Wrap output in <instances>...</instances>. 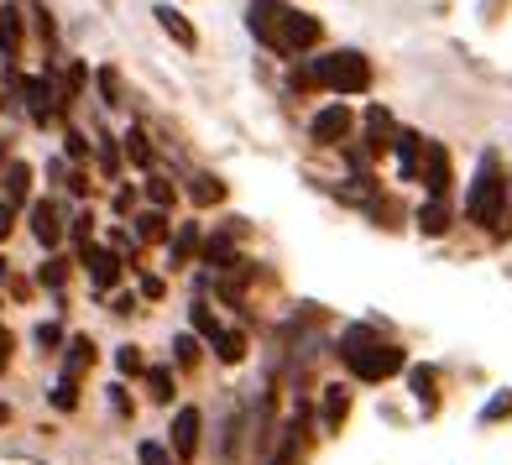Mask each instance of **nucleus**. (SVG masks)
Returning a JSON list of instances; mask_svg holds the SVG:
<instances>
[{"mask_svg": "<svg viewBox=\"0 0 512 465\" xmlns=\"http://www.w3.org/2000/svg\"><path fill=\"white\" fill-rule=\"evenodd\" d=\"M37 283H42V288H63V283H68V262H63V257H48V262L37 267Z\"/></svg>", "mask_w": 512, "mask_h": 465, "instance_id": "cd10ccee", "label": "nucleus"}, {"mask_svg": "<svg viewBox=\"0 0 512 465\" xmlns=\"http://www.w3.org/2000/svg\"><path fill=\"white\" fill-rule=\"evenodd\" d=\"M298 455H304V413H293V424L283 434V445H277L272 465H298Z\"/></svg>", "mask_w": 512, "mask_h": 465, "instance_id": "a211bd4d", "label": "nucleus"}, {"mask_svg": "<svg viewBox=\"0 0 512 465\" xmlns=\"http://www.w3.org/2000/svg\"><path fill=\"white\" fill-rule=\"evenodd\" d=\"M351 126H356L351 105H330V110H319L314 121H309V136H314L319 147H340L345 136H351Z\"/></svg>", "mask_w": 512, "mask_h": 465, "instance_id": "6e6552de", "label": "nucleus"}, {"mask_svg": "<svg viewBox=\"0 0 512 465\" xmlns=\"http://www.w3.org/2000/svg\"><path fill=\"white\" fill-rule=\"evenodd\" d=\"M147 199H152V209H162V215H168V209H173V183L152 178V183H147Z\"/></svg>", "mask_w": 512, "mask_h": 465, "instance_id": "2f4dec72", "label": "nucleus"}, {"mask_svg": "<svg viewBox=\"0 0 512 465\" xmlns=\"http://www.w3.org/2000/svg\"><path fill=\"white\" fill-rule=\"evenodd\" d=\"M11 361V330H0V366Z\"/></svg>", "mask_w": 512, "mask_h": 465, "instance_id": "c03bdc74", "label": "nucleus"}, {"mask_svg": "<svg viewBox=\"0 0 512 465\" xmlns=\"http://www.w3.org/2000/svg\"><path fill=\"white\" fill-rule=\"evenodd\" d=\"M209 345H215V356H220L225 366H241V361H246V335H241V330H220Z\"/></svg>", "mask_w": 512, "mask_h": 465, "instance_id": "412c9836", "label": "nucleus"}, {"mask_svg": "<svg viewBox=\"0 0 512 465\" xmlns=\"http://www.w3.org/2000/svg\"><path fill=\"white\" fill-rule=\"evenodd\" d=\"M11 225H16V209H11L6 199H0V241H6V236H11Z\"/></svg>", "mask_w": 512, "mask_h": 465, "instance_id": "79ce46f5", "label": "nucleus"}, {"mask_svg": "<svg viewBox=\"0 0 512 465\" xmlns=\"http://www.w3.org/2000/svg\"><path fill=\"white\" fill-rule=\"evenodd\" d=\"M189 319H194V335H204V340H215V335H220V324H215V314H209L204 304H194V309H189Z\"/></svg>", "mask_w": 512, "mask_h": 465, "instance_id": "7c9ffc66", "label": "nucleus"}, {"mask_svg": "<svg viewBox=\"0 0 512 465\" xmlns=\"http://www.w3.org/2000/svg\"><path fill=\"white\" fill-rule=\"evenodd\" d=\"M136 460H142V465H178L173 450H168V445H157V439H142V445H136Z\"/></svg>", "mask_w": 512, "mask_h": 465, "instance_id": "c85d7f7f", "label": "nucleus"}, {"mask_svg": "<svg viewBox=\"0 0 512 465\" xmlns=\"http://www.w3.org/2000/svg\"><path fill=\"white\" fill-rule=\"evenodd\" d=\"M199 429H204L199 408H178V413H173V429H168V450H173V460H178V465L199 455Z\"/></svg>", "mask_w": 512, "mask_h": 465, "instance_id": "423d86ee", "label": "nucleus"}, {"mask_svg": "<svg viewBox=\"0 0 512 465\" xmlns=\"http://www.w3.org/2000/svg\"><path fill=\"white\" fill-rule=\"evenodd\" d=\"M27 194H32V168H27V162H11V168H6V204L11 209L27 204Z\"/></svg>", "mask_w": 512, "mask_h": 465, "instance_id": "aec40b11", "label": "nucleus"}, {"mask_svg": "<svg viewBox=\"0 0 512 465\" xmlns=\"http://www.w3.org/2000/svg\"><path fill=\"white\" fill-rule=\"evenodd\" d=\"M121 142H126V157L136 162V168H152V157H157V152H152V142H147V131H126Z\"/></svg>", "mask_w": 512, "mask_h": 465, "instance_id": "b1692460", "label": "nucleus"}, {"mask_svg": "<svg viewBox=\"0 0 512 465\" xmlns=\"http://www.w3.org/2000/svg\"><path fill=\"white\" fill-rule=\"evenodd\" d=\"M162 293H168V283H162V277H152V272H142V298H152V304H157Z\"/></svg>", "mask_w": 512, "mask_h": 465, "instance_id": "58836bf2", "label": "nucleus"}, {"mask_svg": "<svg viewBox=\"0 0 512 465\" xmlns=\"http://www.w3.org/2000/svg\"><path fill=\"white\" fill-rule=\"evenodd\" d=\"M68 157H74V162L89 157V136H84V131H68Z\"/></svg>", "mask_w": 512, "mask_h": 465, "instance_id": "ea45409f", "label": "nucleus"}, {"mask_svg": "<svg viewBox=\"0 0 512 465\" xmlns=\"http://www.w3.org/2000/svg\"><path fill=\"white\" fill-rule=\"evenodd\" d=\"M502 215H507V173H502V157H497V152H481L476 178H471V194H465V220L497 230Z\"/></svg>", "mask_w": 512, "mask_h": 465, "instance_id": "f03ea898", "label": "nucleus"}, {"mask_svg": "<svg viewBox=\"0 0 512 465\" xmlns=\"http://www.w3.org/2000/svg\"><path fill=\"white\" fill-rule=\"evenodd\" d=\"M424 183H429V199H450V183H455V168H450V152L445 142H429L424 147Z\"/></svg>", "mask_w": 512, "mask_h": 465, "instance_id": "1a4fd4ad", "label": "nucleus"}, {"mask_svg": "<svg viewBox=\"0 0 512 465\" xmlns=\"http://www.w3.org/2000/svg\"><path fill=\"white\" fill-rule=\"evenodd\" d=\"M319 37H324V21H319V16H309V11H288V21H283V58L319 48Z\"/></svg>", "mask_w": 512, "mask_h": 465, "instance_id": "39448f33", "label": "nucleus"}, {"mask_svg": "<svg viewBox=\"0 0 512 465\" xmlns=\"http://www.w3.org/2000/svg\"><path fill=\"white\" fill-rule=\"evenodd\" d=\"M288 0H251V11H246V27H251V37L262 42V48H272V53H283V21H288Z\"/></svg>", "mask_w": 512, "mask_h": 465, "instance_id": "20e7f679", "label": "nucleus"}, {"mask_svg": "<svg viewBox=\"0 0 512 465\" xmlns=\"http://www.w3.org/2000/svg\"><path fill=\"white\" fill-rule=\"evenodd\" d=\"M37 345H42V351H58V345H63V330H58V324H37Z\"/></svg>", "mask_w": 512, "mask_h": 465, "instance_id": "4c0bfd02", "label": "nucleus"}, {"mask_svg": "<svg viewBox=\"0 0 512 465\" xmlns=\"http://www.w3.org/2000/svg\"><path fill=\"white\" fill-rule=\"evenodd\" d=\"M6 418H11V408H6V403H0V424H6Z\"/></svg>", "mask_w": 512, "mask_h": 465, "instance_id": "a18cd8bd", "label": "nucleus"}, {"mask_svg": "<svg viewBox=\"0 0 512 465\" xmlns=\"http://www.w3.org/2000/svg\"><path fill=\"white\" fill-rule=\"evenodd\" d=\"M68 230H74V241H79V257H84V251H89V236H95V215H79V220L68 225Z\"/></svg>", "mask_w": 512, "mask_h": 465, "instance_id": "c9c22d12", "label": "nucleus"}, {"mask_svg": "<svg viewBox=\"0 0 512 465\" xmlns=\"http://www.w3.org/2000/svg\"><path fill=\"white\" fill-rule=\"evenodd\" d=\"M194 251H199V225H183L178 241H173V267H189Z\"/></svg>", "mask_w": 512, "mask_h": 465, "instance_id": "393cba45", "label": "nucleus"}, {"mask_svg": "<svg viewBox=\"0 0 512 465\" xmlns=\"http://www.w3.org/2000/svg\"><path fill=\"white\" fill-rule=\"evenodd\" d=\"M345 413H351V392H345V387H324V434H340Z\"/></svg>", "mask_w": 512, "mask_h": 465, "instance_id": "f3484780", "label": "nucleus"}, {"mask_svg": "<svg viewBox=\"0 0 512 465\" xmlns=\"http://www.w3.org/2000/svg\"><path fill=\"white\" fill-rule=\"evenodd\" d=\"M189 199H194L199 209H209V204H220V199H225V183H220V178H209V173H199V178H189Z\"/></svg>", "mask_w": 512, "mask_h": 465, "instance_id": "4be33fe9", "label": "nucleus"}, {"mask_svg": "<svg viewBox=\"0 0 512 465\" xmlns=\"http://www.w3.org/2000/svg\"><path fill=\"white\" fill-rule=\"evenodd\" d=\"M0 283H6V262H0Z\"/></svg>", "mask_w": 512, "mask_h": 465, "instance_id": "49530a36", "label": "nucleus"}, {"mask_svg": "<svg viewBox=\"0 0 512 465\" xmlns=\"http://www.w3.org/2000/svg\"><path fill=\"white\" fill-rule=\"evenodd\" d=\"M110 408L121 413V418H131V398H126V387H110Z\"/></svg>", "mask_w": 512, "mask_h": 465, "instance_id": "a19ab883", "label": "nucleus"}, {"mask_svg": "<svg viewBox=\"0 0 512 465\" xmlns=\"http://www.w3.org/2000/svg\"><path fill=\"white\" fill-rule=\"evenodd\" d=\"M115 366H121V377H136V371H142V351H136V345H121V351H115Z\"/></svg>", "mask_w": 512, "mask_h": 465, "instance_id": "72a5a7b5", "label": "nucleus"}, {"mask_svg": "<svg viewBox=\"0 0 512 465\" xmlns=\"http://www.w3.org/2000/svg\"><path fill=\"white\" fill-rule=\"evenodd\" d=\"M100 162H105V173H121V152H115V136L100 131Z\"/></svg>", "mask_w": 512, "mask_h": 465, "instance_id": "f704fd0d", "label": "nucleus"}, {"mask_svg": "<svg viewBox=\"0 0 512 465\" xmlns=\"http://www.w3.org/2000/svg\"><path fill=\"white\" fill-rule=\"evenodd\" d=\"M53 408H58V413H74V408H79V387H74V382H58V387H53Z\"/></svg>", "mask_w": 512, "mask_h": 465, "instance_id": "473e14b6", "label": "nucleus"}, {"mask_svg": "<svg viewBox=\"0 0 512 465\" xmlns=\"http://www.w3.org/2000/svg\"><path fill=\"white\" fill-rule=\"evenodd\" d=\"M408 382H413L418 408L434 413V408H439V377H434V366H413V371H408Z\"/></svg>", "mask_w": 512, "mask_h": 465, "instance_id": "dca6fc26", "label": "nucleus"}, {"mask_svg": "<svg viewBox=\"0 0 512 465\" xmlns=\"http://www.w3.org/2000/svg\"><path fill=\"white\" fill-rule=\"evenodd\" d=\"M100 95H105V105L115 110V105H126V84H121V74H115V68H100Z\"/></svg>", "mask_w": 512, "mask_h": 465, "instance_id": "bb28decb", "label": "nucleus"}, {"mask_svg": "<svg viewBox=\"0 0 512 465\" xmlns=\"http://www.w3.org/2000/svg\"><path fill=\"white\" fill-rule=\"evenodd\" d=\"M0 58H6V68H16V58H21V11L16 6H0Z\"/></svg>", "mask_w": 512, "mask_h": 465, "instance_id": "ddd939ff", "label": "nucleus"}, {"mask_svg": "<svg viewBox=\"0 0 512 465\" xmlns=\"http://www.w3.org/2000/svg\"><path fill=\"white\" fill-rule=\"evenodd\" d=\"M340 361L351 371L356 382H387L403 371V345L387 340L382 330H371V324H351V330L340 335Z\"/></svg>", "mask_w": 512, "mask_h": 465, "instance_id": "f257e3e1", "label": "nucleus"}, {"mask_svg": "<svg viewBox=\"0 0 512 465\" xmlns=\"http://www.w3.org/2000/svg\"><path fill=\"white\" fill-rule=\"evenodd\" d=\"M147 392H152V403H173V371L168 366H152L147 371Z\"/></svg>", "mask_w": 512, "mask_h": 465, "instance_id": "a878e982", "label": "nucleus"}, {"mask_svg": "<svg viewBox=\"0 0 512 465\" xmlns=\"http://www.w3.org/2000/svg\"><path fill=\"white\" fill-rule=\"evenodd\" d=\"M418 230H424V236H445V230H450V204L429 199L424 209H418Z\"/></svg>", "mask_w": 512, "mask_h": 465, "instance_id": "6ab92c4d", "label": "nucleus"}, {"mask_svg": "<svg viewBox=\"0 0 512 465\" xmlns=\"http://www.w3.org/2000/svg\"><path fill=\"white\" fill-rule=\"evenodd\" d=\"M152 16H157V27L168 32V37L178 42V48H199V32L189 27V16H183V11H173V6H157Z\"/></svg>", "mask_w": 512, "mask_h": 465, "instance_id": "4468645a", "label": "nucleus"}, {"mask_svg": "<svg viewBox=\"0 0 512 465\" xmlns=\"http://www.w3.org/2000/svg\"><path fill=\"white\" fill-rule=\"evenodd\" d=\"M309 68H314V89H330V95H366L371 89V58L356 48L324 53Z\"/></svg>", "mask_w": 512, "mask_h": 465, "instance_id": "7ed1b4c3", "label": "nucleus"}, {"mask_svg": "<svg viewBox=\"0 0 512 465\" xmlns=\"http://www.w3.org/2000/svg\"><path fill=\"white\" fill-rule=\"evenodd\" d=\"M84 267H89V283H95L100 293H110L115 283H121V257H115V251L89 246V251H84Z\"/></svg>", "mask_w": 512, "mask_h": 465, "instance_id": "9d476101", "label": "nucleus"}, {"mask_svg": "<svg viewBox=\"0 0 512 465\" xmlns=\"http://www.w3.org/2000/svg\"><path fill=\"white\" fill-rule=\"evenodd\" d=\"M131 225H136V236H142V241H168V215H162V209H142Z\"/></svg>", "mask_w": 512, "mask_h": 465, "instance_id": "5701e85b", "label": "nucleus"}, {"mask_svg": "<svg viewBox=\"0 0 512 465\" xmlns=\"http://www.w3.org/2000/svg\"><path fill=\"white\" fill-rule=\"evenodd\" d=\"M89 366H95V340L74 335V340H68V351H63V377H58V382H74V387H79Z\"/></svg>", "mask_w": 512, "mask_h": 465, "instance_id": "9b49d317", "label": "nucleus"}, {"mask_svg": "<svg viewBox=\"0 0 512 465\" xmlns=\"http://www.w3.org/2000/svg\"><path fill=\"white\" fill-rule=\"evenodd\" d=\"M173 361L189 371V366H199V335H178L173 340Z\"/></svg>", "mask_w": 512, "mask_h": 465, "instance_id": "c756f323", "label": "nucleus"}, {"mask_svg": "<svg viewBox=\"0 0 512 465\" xmlns=\"http://www.w3.org/2000/svg\"><path fill=\"white\" fill-rule=\"evenodd\" d=\"M110 314H136V298H131V293H121V298L110 304Z\"/></svg>", "mask_w": 512, "mask_h": 465, "instance_id": "37998d69", "label": "nucleus"}, {"mask_svg": "<svg viewBox=\"0 0 512 465\" xmlns=\"http://www.w3.org/2000/svg\"><path fill=\"white\" fill-rule=\"evenodd\" d=\"M507 413H512V392H497V398L486 403V413H481V418H486V424H497V418H507Z\"/></svg>", "mask_w": 512, "mask_h": 465, "instance_id": "e433bc0d", "label": "nucleus"}, {"mask_svg": "<svg viewBox=\"0 0 512 465\" xmlns=\"http://www.w3.org/2000/svg\"><path fill=\"white\" fill-rule=\"evenodd\" d=\"M32 236H37V246H58L63 241V215H58L53 199H37L32 204Z\"/></svg>", "mask_w": 512, "mask_h": 465, "instance_id": "f8f14e48", "label": "nucleus"}, {"mask_svg": "<svg viewBox=\"0 0 512 465\" xmlns=\"http://www.w3.org/2000/svg\"><path fill=\"white\" fill-rule=\"evenodd\" d=\"M21 100H27V115L37 126L58 121V95H53V79L48 74H27L21 79Z\"/></svg>", "mask_w": 512, "mask_h": 465, "instance_id": "0eeeda50", "label": "nucleus"}, {"mask_svg": "<svg viewBox=\"0 0 512 465\" xmlns=\"http://www.w3.org/2000/svg\"><path fill=\"white\" fill-rule=\"evenodd\" d=\"M392 147H398V162H403V178H418V168H424V136L418 131H398L392 136Z\"/></svg>", "mask_w": 512, "mask_h": 465, "instance_id": "2eb2a0df", "label": "nucleus"}]
</instances>
